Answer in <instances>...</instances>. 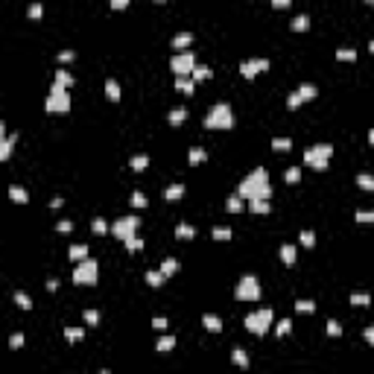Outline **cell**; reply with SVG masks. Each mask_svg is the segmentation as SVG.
<instances>
[{
    "label": "cell",
    "instance_id": "cell-1",
    "mask_svg": "<svg viewBox=\"0 0 374 374\" xmlns=\"http://www.w3.org/2000/svg\"><path fill=\"white\" fill-rule=\"evenodd\" d=\"M237 193L249 202V199H269L272 196V185H269V170L266 167H254L249 176L240 182Z\"/></svg>",
    "mask_w": 374,
    "mask_h": 374
},
{
    "label": "cell",
    "instance_id": "cell-2",
    "mask_svg": "<svg viewBox=\"0 0 374 374\" xmlns=\"http://www.w3.org/2000/svg\"><path fill=\"white\" fill-rule=\"evenodd\" d=\"M205 129H234V108L228 102H217L205 114Z\"/></svg>",
    "mask_w": 374,
    "mask_h": 374
},
{
    "label": "cell",
    "instance_id": "cell-3",
    "mask_svg": "<svg viewBox=\"0 0 374 374\" xmlns=\"http://www.w3.org/2000/svg\"><path fill=\"white\" fill-rule=\"evenodd\" d=\"M44 111H47V114H64V111H70V88L53 82L47 99H44Z\"/></svg>",
    "mask_w": 374,
    "mask_h": 374
},
{
    "label": "cell",
    "instance_id": "cell-4",
    "mask_svg": "<svg viewBox=\"0 0 374 374\" xmlns=\"http://www.w3.org/2000/svg\"><path fill=\"white\" fill-rule=\"evenodd\" d=\"M330 158H333V143H313L310 149L304 152V164L310 167V170H327L330 167Z\"/></svg>",
    "mask_w": 374,
    "mask_h": 374
},
{
    "label": "cell",
    "instance_id": "cell-5",
    "mask_svg": "<svg viewBox=\"0 0 374 374\" xmlns=\"http://www.w3.org/2000/svg\"><path fill=\"white\" fill-rule=\"evenodd\" d=\"M269 327H275V313H272V307H260V310H254L246 316V330L254 333V336L269 333Z\"/></svg>",
    "mask_w": 374,
    "mask_h": 374
},
{
    "label": "cell",
    "instance_id": "cell-6",
    "mask_svg": "<svg viewBox=\"0 0 374 374\" xmlns=\"http://www.w3.org/2000/svg\"><path fill=\"white\" fill-rule=\"evenodd\" d=\"M73 283H79V286H96V283H99V263H96L94 257L76 260V269H73Z\"/></svg>",
    "mask_w": 374,
    "mask_h": 374
},
{
    "label": "cell",
    "instance_id": "cell-7",
    "mask_svg": "<svg viewBox=\"0 0 374 374\" xmlns=\"http://www.w3.org/2000/svg\"><path fill=\"white\" fill-rule=\"evenodd\" d=\"M260 280L254 278V275H243V278L237 280V289H234V295L240 298V301H260Z\"/></svg>",
    "mask_w": 374,
    "mask_h": 374
},
{
    "label": "cell",
    "instance_id": "cell-8",
    "mask_svg": "<svg viewBox=\"0 0 374 374\" xmlns=\"http://www.w3.org/2000/svg\"><path fill=\"white\" fill-rule=\"evenodd\" d=\"M316 96H319V88H316L313 82H304V85H298L295 91L286 96V108L295 111V108H301L304 102H310V99H316Z\"/></svg>",
    "mask_w": 374,
    "mask_h": 374
},
{
    "label": "cell",
    "instance_id": "cell-9",
    "mask_svg": "<svg viewBox=\"0 0 374 374\" xmlns=\"http://www.w3.org/2000/svg\"><path fill=\"white\" fill-rule=\"evenodd\" d=\"M138 228H140V217H138V214H126V217H120L114 225H111V234H114L117 240H129V237L138 234Z\"/></svg>",
    "mask_w": 374,
    "mask_h": 374
},
{
    "label": "cell",
    "instance_id": "cell-10",
    "mask_svg": "<svg viewBox=\"0 0 374 374\" xmlns=\"http://www.w3.org/2000/svg\"><path fill=\"white\" fill-rule=\"evenodd\" d=\"M196 64H199L196 53H193V50H185V53H176V56L170 59V70H173L176 76H190Z\"/></svg>",
    "mask_w": 374,
    "mask_h": 374
},
{
    "label": "cell",
    "instance_id": "cell-11",
    "mask_svg": "<svg viewBox=\"0 0 374 374\" xmlns=\"http://www.w3.org/2000/svg\"><path fill=\"white\" fill-rule=\"evenodd\" d=\"M266 70H269V59H246V62H240L243 79H257V73H266Z\"/></svg>",
    "mask_w": 374,
    "mask_h": 374
},
{
    "label": "cell",
    "instance_id": "cell-12",
    "mask_svg": "<svg viewBox=\"0 0 374 374\" xmlns=\"http://www.w3.org/2000/svg\"><path fill=\"white\" fill-rule=\"evenodd\" d=\"M190 44H193V32H176V35H173V47H176V53L190 50Z\"/></svg>",
    "mask_w": 374,
    "mask_h": 374
},
{
    "label": "cell",
    "instance_id": "cell-13",
    "mask_svg": "<svg viewBox=\"0 0 374 374\" xmlns=\"http://www.w3.org/2000/svg\"><path fill=\"white\" fill-rule=\"evenodd\" d=\"M9 199H12V202H18V205H27V202H30V190H27V187H21V185H12V187H9Z\"/></svg>",
    "mask_w": 374,
    "mask_h": 374
},
{
    "label": "cell",
    "instance_id": "cell-14",
    "mask_svg": "<svg viewBox=\"0 0 374 374\" xmlns=\"http://www.w3.org/2000/svg\"><path fill=\"white\" fill-rule=\"evenodd\" d=\"M243 208H246V199H243L240 193H234V196L225 199V211H228V214H240Z\"/></svg>",
    "mask_w": 374,
    "mask_h": 374
},
{
    "label": "cell",
    "instance_id": "cell-15",
    "mask_svg": "<svg viewBox=\"0 0 374 374\" xmlns=\"http://www.w3.org/2000/svg\"><path fill=\"white\" fill-rule=\"evenodd\" d=\"M202 325H205V330H211V333H219V330H222V319H219L217 313H205V316H202Z\"/></svg>",
    "mask_w": 374,
    "mask_h": 374
},
{
    "label": "cell",
    "instance_id": "cell-16",
    "mask_svg": "<svg viewBox=\"0 0 374 374\" xmlns=\"http://www.w3.org/2000/svg\"><path fill=\"white\" fill-rule=\"evenodd\" d=\"M105 96H108V102H120V85H117V79H105Z\"/></svg>",
    "mask_w": 374,
    "mask_h": 374
},
{
    "label": "cell",
    "instance_id": "cell-17",
    "mask_svg": "<svg viewBox=\"0 0 374 374\" xmlns=\"http://www.w3.org/2000/svg\"><path fill=\"white\" fill-rule=\"evenodd\" d=\"M280 260H283L286 266H292V263L298 260V249H295L292 243H283V246H280Z\"/></svg>",
    "mask_w": 374,
    "mask_h": 374
},
{
    "label": "cell",
    "instance_id": "cell-18",
    "mask_svg": "<svg viewBox=\"0 0 374 374\" xmlns=\"http://www.w3.org/2000/svg\"><path fill=\"white\" fill-rule=\"evenodd\" d=\"M15 140H18V135H6V138H0V158H3V161L12 155V149H15Z\"/></svg>",
    "mask_w": 374,
    "mask_h": 374
},
{
    "label": "cell",
    "instance_id": "cell-19",
    "mask_svg": "<svg viewBox=\"0 0 374 374\" xmlns=\"http://www.w3.org/2000/svg\"><path fill=\"white\" fill-rule=\"evenodd\" d=\"M176 91H182V94H190L196 91V82H193V76H176Z\"/></svg>",
    "mask_w": 374,
    "mask_h": 374
},
{
    "label": "cell",
    "instance_id": "cell-20",
    "mask_svg": "<svg viewBox=\"0 0 374 374\" xmlns=\"http://www.w3.org/2000/svg\"><path fill=\"white\" fill-rule=\"evenodd\" d=\"M143 280H146L152 289H158V286H164V280H170V278H167L161 269H152V272H146V275H143Z\"/></svg>",
    "mask_w": 374,
    "mask_h": 374
},
{
    "label": "cell",
    "instance_id": "cell-21",
    "mask_svg": "<svg viewBox=\"0 0 374 374\" xmlns=\"http://www.w3.org/2000/svg\"><path fill=\"white\" fill-rule=\"evenodd\" d=\"M185 190H187L185 185H170V187H164V199H167V202H179V199L185 196Z\"/></svg>",
    "mask_w": 374,
    "mask_h": 374
},
{
    "label": "cell",
    "instance_id": "cell-22",
    "mask_svg": "<svg viewBox=\"0 0 374 374\" xmlns=\"http://www.w3.org/2000/svg\"><path fill=\"white\" fill-rule=\"evenodd\" d=\"M129 167H132L135 173H143V170L149 167V155H143V152H140V155H132L129 158Z\"/></svg>",
    "mask_w": 374,
    "mask_h": 374
},
{
    "label": "cell",
    "instance_id": "cell-23",
    "mask_svg": "<svg viewBox=\"0 0 374 374\" xmlns=\"http://www.w3.org/2000/svg\"><path fill=\"white\" fill-rule=\"evenodd\" d=\"M67 257H70V260H85V257H88V246H85V243H73V246L67 249Z\"/></svg>",
    "mask_w": 374,
    "mask_h": 374
},
{
    "label": "cell",
    "instance_id": "cell-24",
    "mask_svg": "<svg viewBox=\"0 0 374 374\" xmlns=\"http://www.w3.org/2000/svg\"><path fill=\"white\" fill-rule=\"evenodd\" d=\"M185 120H187V108H182V105H179V108H173V111L167 114V123H170V126H182Z\"/></svg>",
    "mask_w": 374,
    "mask_h": 374
},
{
    "label": "cell",
    "instance_id": "cell-25",
    "mask_svg": "<svg viewBox=\"0 0 374 374\" xmlns=\"http://www.w3.org/2000/svg\"><path fill=\"white\" fill-rule=\"evenodd\" d=\"M173 348H176V336H170V333H164V336L158 339V345H155L158 354H170Z\"/></svg>",
    "mask_w": 374,
    "mask_h": 374
},
{
    "label": "cell",
    "instance_id": "cell-26",
    "mask_svg": "<svg viewBox=\"0 0 374 374\" xmlns=\"http://www.w3.org/2000/svg\"><path fill=\"white\" fill-rule=\"evenodd\" d=\"M249 211L251 214H269V199H249Z\"/></svg>",
    "mask_w": 374,
    "mask_h": 374
},
{
    "label": "cell",
    "instance_id": "cell-27",
    "mask_svg": "<svg viewBox=\"0 0 374 374\" xmlns=\"http://www.w3.org/2000/svg\"><path fill=\"white\" fill-rule=\"evenodd\" d=\"M289 30L292 32H307L310 30V18H307V15H295L292 24H289Z\"/></svg>",
    "mask_w": 374,
    "mask_h": 374
},
{
    "label": "cell",
    "instance_id": "cell-28",
    "mask_svg": "<svg viewBox=\"0 0 374 374\" xmlns=\"http://www.w3.org/2000/svg\"><path fill=\"white\" fill-rule=\"evenodd\" d=\"M211 73H214V70H211L208 64H196L190 76H193V82H205V79H211Z\"/></svg>",
    "mask_w": 374,
    "mask_h": 374
},
{
    "label": "cell",
    "instance_id": "cell-29",
    "mask_svg": "<svg viewBox=\"0 0 374 374\" xmlns=\"http://www.w3.org/2000/svg\"><path fill=\"white\" fill-rule=\"evenodd\" d=\"M129 205H132L135 211H143V208L149 205V199H146V193H140V190H135V193H132V199H129Z\"/></svg>",
    "mask_w": 374,
    "mask_h": 374
},
{
    "label": "cell",
    "instance_id": "cell-30",
    "mask_svg": "<svg viewBox=\"0 0 374 374\" xmlns=\"http://www.w3.org/2000/svg\"><path fill=\"white\" fill-rule=\"evenodd\" d=\"M231 360H234L237 369H249V354H246L243 348H234V351H231Z\"/></svg>",
    "mask_w": 374,
    "mask_h": 374
},
{
    "label": "cell",
    "instance_id": "cell-31",
    "mask_svg": "<svg viewBox=\"0 0 374 374\" xmlns=\"http://www.w3.org/2000/svg\"><path fill=\"white\" fill-rule=\"evenodd\" d=\"M176 237H179V240H193V237H196V228L187 225V222H179V225H176Z\"/></svg>",
    "mask_w": 374,
    "mask_h": 374
},
{
    "label": "cell",
    "instance_id": "cell-32",
    "mask_svg": "<svg viewBox=\"0 0 374 374\" xmlns=\"http://www.w3.org/2000/svg\"><path fill=\"white\" fill-rule=\"evenodd\" d=\"M211 237H214L217 243H228V240L234 237V231H231V228H225V225H217V228L211 231Z\"/></svg>",
    "mask_w": 374,
    "mask_h": 374
},
{
    "label": "cell",
    "instance_id": "cell-33",
    "mask_svg": "<svg viewBox=\"0 0 374 374\" xmlns=\"http://www.w3.org/2000/svg\"><path fill=\"white\" fill-rule=\"evenodd\" d=\"M292 307H295V313H301V316H304V313L310 316V313H316V301H310V298H298Z\"/></svg>",
    "mask_w": 374,
    "mask_h": 374
},
{
    "label": "cell",
    "instance_id": "cell-34",
    "mask_svg": "<svg viewBox=\"0 0 374 374\" xmlns=\"http://www.w3.org/2000/svg\"><path fill=\"white\" fill-rule=\"evenodd\" d=\"M161 272H164L167 278H173V275L179 272V260H176V257H164V263H161Z\"/></svg>",
    "mask_w": 374,
    "mask_h": 374
},
{
    "label": "cell",
    "instance_id": "cell-35",
    "mask_svg": "<svg viewBox=\"0 0 374 374\" xmlns=\"http://www.w3.org/2000/svg\"><path fill=\"white\" fill-rule=\"evenodd\" d=\"M354 307H369L372 304V295L369 292H351V298H348Z\"/></svg>",
    "mask_w": 374,
    "mask_h": 374
},
{
    "label": "cell",
    "instance_id": "cell-36",
    "mask_svg": "<svg viewBox=\"0 0 374 374\" xmlns=\"http://www.w3.org/2000/svg\"><path fill=\"white\" fill-rule=\"evenodd\" d=\"M64 339L67 342H82L85 339V327H64Z\"/></svg>",
    "mask_w": 374,
    "mask_h": 374
},
{
    "label": "cell",
    "instance_id": "cell-37",
    "mask_svg": "<svg viewBox=\"0 0 374 374\" xmlns=\"http://www.w3.org/2000/svg\"><path fill=\"white\" fill-rule=\"evenodd\" d=\"M187 161H190V164H205V161H208V152H205L202 146H193V149L187 152Z\"/></svg>",
    "mask_w": 374,
    "mask_h": 374
},
{
    "label": "cell",
    "instance_id": "cell-38",
    "mask_svg": "<svg viewBox=\"0 0 374 374\" xmlns=\"http://www.w3.org/2000/svg\"><path fill=\"white\" fill-rule=\"evenodd\" d=\"M357 187H363V190H374V176L372 173H357Z\"/></svg>",
    "mask_w": 374,
    "mask_h": 374
},
{
    "label": "cell",
    "instance_id": "cell-39",
    "mask_svg": "<svg viewBox=\"0 0 374 374\" xmlns=\"http://www.w3.org/2000/svg\"><path fill=\"white\" fill-rule=\"evenodd\" d=\"M56 82H59V85H64V88H73V82H76V79H73V73H70V70H56Z\"/></svg>",
    "mask_w": 374,
    "mask_h": 374
},
{
    "label": "cell",
    "instance_id": "cell-40",
    "mask_svg": "<svg viewBox=\"0 0 374 374\" xmlns=\"http://www.w3.org/2000/svg\"><path fill=\"white\" fill-rule=\"evenodd\" d=\"M91 231H94V234H108V231H111V225H108L102 217H94L91 219Z\"/></svg>",
    "mask_w": 374,
    "mask_h": 374
},
{
    "label": "cell",
    "instance_id": "cell-41",
    "mask_svg": "<svg viewBox=\"0 0 374 374\" xmlns=\"http://www.w3.org/2000/svg\"><path fill=\"white\" fill-rule=\"evenodd\" d=\"M123 246H126V251H132V254H135V251H143V237H138V234H135V237L123 240Z\"/></svg>",
    "mask_w": 374,
    "mask_h": 374
},
{
    "label": "cell",
    "instance_id": "cell-42",
    "mask_svg": "<svg viewBox=\"0 0 374 374\" xmlns=\"http://www.w3.org/2000/svg\"><path fill=\"white\" fill-rule=\"evenodd\" d=\"M336 59L339 62H357V50L354 47H339L336 50Z\"/></svg>",
    "mask_w": 374,
    "mask_h": 374
},
{
    "label": "cell",
    "instance_id": "cell-43",
    "mask_svg": "<svg viewBox=\"0 0 374 374\" xmlns=\"http://www.w3.org/2000/svg\"><path fill=\"white\" fill-rule=\"evenodd\" d=\"M15 304H18L21 310H32V298L27 295V292H21V289L15 292Z\"/></svg>",
    "mask_w": 374,
    "mask_h": 374
},
{
    "label": "cell",
    "instance_id": "cell-44",
    "mask_svg": "<svg viewBox=\"0 0 374 374\" xmlns=\"http://www.w3.org/2000/svg\"><path fill=\"white\" fill-rule=\"evenodd\" d=\"M272 149H275V152H289V149H292V140H289V138H275V140H272Z\"/></svg>",
    "mask_w": 374,
    "mask_h": 374
},
{
    "label": "cell",
    "instance_id": "cell-45",
    "mask_svg": "<svg viewBox=\"0 0 374 374\" xmlns=\"http://www.w3.org/2000/svg\"><path fill=\"white\" fill-rule=\"evenodd\" d=\"M82 319H85V325H88V327H96L102 316H99V310H85V313H82Z\"/></svg>",
    "mask_w": 374,
    "mask_h": 374
},
{
    "label": "cell",
    "instance_id": "cell-46",
    "mask_svg": "<svg viewBox=\"0 0 374 374\" xmlns=\"http://www.w3.org/2000/svg\"><path fill=\"white\" fill-rule=\"evenodd\" d=\"M283 179H286V182H289V185H298V182H301V167H298V164H295V167H289V170H286V176H283Z\"/></svg>",
    "mask_w": 374,
    "mask_h": 374
},
{
    "label": "cell",
    "instance_id": "cell-47",
    "mask_svg": "<svg viewBox=\"0 0 374 374\" xmlns=\"http://www.w3.org/2000/svg\"><path fill=\"white\" fill-rule=\"evenodd\" d=\"M325 330H327V336H342V325H339L336 319H327V325H325Z\"/></svg>",
    "mask_w": 374,
    "mask_h": 374
},
{
    "label": "cell",
    "instance_id": "cell-48",
    "mask_svg": "<svg viewBox=\"0 0 374 374\" xmlns=\"http://www.w3.org/2000/svg\"><path fill=\"white\" fill-rule=\"evenodd\" d=\"M298 243H301L304 249H313V246H316V234H313V231H301V234H298Z\"/></svg>",
    "mask_w": 374,
    "mask_h": 374
},
{
    "label": "cell",
    "instance_id": "cell-49",
    "mask_svg": "<svg viewBox=\"0 0 374 374\" xmlns=\"http://www.w3.org/2000/svg\"><path fill=\"white\" fill-rule=\"evenodd\" d=\"M27 15H30L32 21H38V18L44 15V6H41V0H35V3H30V9H27Z\"/></svg>",
    "mask_w": 374,
    "mask_h": 374
},
{
    "label": "cell",
    "instance_id": "cell-50",
    "mask_svg": "<svg viewBox=\"0 0 374 374\" xmlns=\"http://www.w3.org/2000/svg\"><path fill=\"white\" fill-rule=\"evenodd\" d=\"M289 330H292V322H289V319H280L278 325H275V333H278V336H286Z\"/></svg>",
    "mask_w": 374,
    "mask_h": 374
},
{
    "label": "cell",
    "instance_id": "cell-51",
    "mask_svg": "<svg viewBox=\"0 0 374 374\" xmlns=\"http://www.w3.org/2000/svg\"><path fill=\"white\" fill-rule=\"evenodd\" d=\"M354 219H357V222H374V211H357Z\"/></svg>",
    "mask_w": 374,
    "mask_h": 374
},
{
    "label": "cell",
    "instance_id": "cell-52",
    "mask_svg": "<svg viewBox=\"0 0 374 374\" xmlns=\"http://www.w3.org/2000/svg\"><path fill=\"white\" fill-rule=\"evenodd\" d=\"M56 231H59V234H70V231H73V222H70V219H62V222H56Z\"/></svg>",
    "mask_w": 374,
    "mask_h": 374
},
{
    "label": "cell",
    "instance_id": "cell-53",
    "mask_svg": "<svg viewBox=\"0 0 374 374\" xmlns=\"http://www.w3.org/2000/svg\"><path fill=\"white\" fill-rule=\"evenodd\" d=\"M152 327H155V330H161V333H164V330L170 327V322H167V319H161V316H155V319H152Z\"/></svg>",
    "mask_w": 374,
    "mask_h": 374
},
{
    "label": "cell",
    "instance_id": "cell-54",
    "mask_svg": "<svg viewBox=\"0 0 374 374\" xmlns=\"http://www.w3.org/2000/svg\"><path fill=\"white\" fill-rule=\"evenodd\" d=\"M9 345H12L15 351H18V348H24V333H12V336H9Z\"/></svg>",
    "mask_w": 374,
    "mask_h": 374
},
{
    "label": "cell",
    "instance_id": "cell-55",
    "mask_svg": "<svg viewBox=\"0 0 374 374\" xmlns=\"http://www.w3.org/2000/svg\"><path fill=\"white\" fill-rule=\"evenodd\" d=\"M73 59H76L73 50H62V53H59V64H67V62H73Z\"/></svg>",
    "mask_w": 374,
    "mask_h": 374
},
{
    "label": "cell",
    "instance_id": "cell-56",
    "mask_svg": "<svg viewBox=\"0 0 374 374\" xmlns=\"http://www.w3.org/2000/svg\"><path fill=\"white\" fill-rule=\"evenodd\" d=\"M363 339H366V342H369V345L374 348V325H369V327H363Z\"/></svg>",
    "mask_w": 374,
    "mask_h": 374
},
{
    "label": "cell",
    "instance_id": "cell-57",
    "mask_svg": "<svg viewBox=\"0 0 374 374\" xmlns=\"http://www.w3.org/2000/svg\"><path fill=\"white\" fill-rule=\"evenodd\" d=\"M129 3H132V0H111V9H114V12H120V9L129 6Z\"/></svg>",
    "mask_w": 374,
    "mask_h": 374
},
{
    "label": "cell",
    "instance_id": "cell-58",
    "mask_svg": "<svg viewBox=\"0 0 374 374\" xmlns=\"http://www.w3.org/2000/svg\"><path fill=\"white\" fill-rule=\"evenodd\" d=\"M292 0H272V9H289Z\"/></svg>",
    "mask_w": 374,
    "mask_h": 374
},
{
    "label": "cell",
    "instance_id": "cell-59",
    "mask_svg": "<svg viewBox=\"0 0 374 374\" xmlns=\"http://www.w3.org/2000/svg\"><path fill=\"white\" fill-rule=\"evenodd\" d=\"M64 205V199L62 196H56V199H53V202H50V208H53V211H59V208H62Z\"/></svg>",
    "mask_w": 374,
    "mask_h": 374
},
{
    "label": "cell",
    "instance_id": "cell-60",
    "mask_svg": "<svg viewBox=\"0 0 374 374\" xmlns=\"http://www.w3.org/2000/svg\"><path fill=\"white\" fill-rule=\"evenodd\" d=\"M47 289H50V292H56V289H59V280L50 278V280H47Z\"/></svg>",
    "mask_w": 374,
    "mask_h": 374
},
{
    "label": "cell",
    "instance_id": "cell-61",
    "mask_svg": "<svg viewBox=\"0 0 374 374\" xmlns=\"http://www.w3.org/2000/svg\"><path fill=\"white\" fill-rule=\"evenodd\" d=\"M369 143H372V146H374V126H372V129H369Z\"/></svg>",
    "mask_w": 374,
    "mask_h": 374
},
{
    "label": "cell",
    "instance_id": "cell-62",
    "mask_svg": "<svg viewBox=\"0 0 374 374\" xmlns=\"http://www.w3.org/2000/svg\"><path fill=\"white\" fill-rule=\"evenodd\" d=\"M369 50H372V53H374V41H372V44H369Z\"/></svg>",
    "mask_w": 374,
    "mask_h": 374
},
{
    "label": "cell",
    "instance_id": "cell-63",
    "mask_svg": "<svg viewBox=\"0 0 374 374\" xmlns=\"http://www.w3.org/2000/svg\"><path fill=\"white\" fill-rule=\"evenodd\" d=\"M152 3H167V0H152Z\"/></svg>",
    "mask_w": 374,
    "mask_h": 374
},
{
    "label": "cell",
    "instance_id": "cell-64",
    "mask_svg": "<svg viewBox=\"0 0 374 374\" xmlns=\"http://www.w3.org/2000/svg\"><path fill=\"white\" fill-rule=\"evenodd\" d=\"M366 3H369V6H374V0H366Z\"/></svg>",
    "mask_w": 374,
    "mask_h": 374
}]
</instances>
